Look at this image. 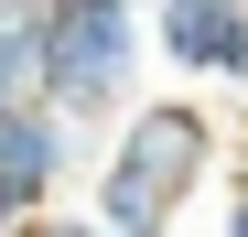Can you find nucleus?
<instances>
[{
	"label": "nucleus",
	"mask_w": 248,
	"mask_h": 237,
	"mask_svg": "<svg viewBox=\"0 0 248 237\" xmlns=\"http://www.w3.org/2000/svg\"><path fill=\"white\" fill-rule=\"evenodd\" d=\"M22 97H32V11L0 22V108H22Z\"/></svg>",
	"instance_id": "nucleus-5"
},
{
	"label": "nucleus",
	"mask_w": 248,
	"mask_h": 237,
	"mask_svg": "<svg viewBox=\"0 0 248 237\" xmlns=\"http://www.w3.org/2000/svg\"><path fill=\"white\" fill-rule=\"evenodd\" d=\"M140 65H151V22L140 11L32 0V97L65 108L76 130H119L140 108Z\"/></svg>",
	"instance_id": "nucleus-2"
},
{
	"label": "nucleus",
	"mask_w": 248,
	"mask_h": 237,
	"mask_svg": "<svg viewBox=\"0 0 248 237\" xmlns=\"http://www.w3.org/2000/svg\"><path fill=\"white\" fill-rule=\"evenodd\" d=\"M0 237H22V216H11V205H0Z\"/></svg>",
	"instance_id": "nucleus-9"
},
{
	"label": "nucleus",
	"mask_w": 248,
	"mask_h": 237,
	"mask_svg": "<svg viewBox=\"0 0 248 237\" xmlns=\"http://www.w3.org/2000/svg\"><path fill=\"white\" fill-rule=\"evenodd\" d=\"M22 237H108V226H97V216H87V205H54V216H32V226H22Z\"/></svg>",
	"instance_id": "nucleus-6"
},
{
	"label": "nucleus",
	"mask_w": 248,
	"mask_h": 237,
	"mask_svg": "<svg viewBox=\"0 0 248 237\" xmlns=\"http://www.w3.org/2000/svg\"><path fill=\"white\" fill-rule=\"evenodd\" d=\"M76 162H87V130H76L65 108H44V97L0 108V205H11L22 226L65 205V183H76Z\"/></svg>",
	"instance_id": "nucleus-4"
},
{
	"label": "nucleus",
	"mask_w": 248,
	"mask_h": 237,
	"mask_svg": "<svg viewBox=\"0 0 248 237\" xmlns=\"http://www.w3.org/2000/svg\"><path fill=\"white\" fill-rule=\"evenodd\" d=\"M216 237H248V151H237V173H227V216H216Z\"/></svg>",
	"instance_id": "nucleus-7"
},
{
	"label": "nucleus",
	"mask_w": 248,
	"mask_h": 237,
	"mask_svg": "<svg viewBox=\"0 0 248 237\" xmlns=\"http://www.w3.org/2000/svg\"><path fill=\"white\" fill-rule=\"evenodd\" d=\"M227 173V130L205 97H140L130 118L108 130L97 173H87V216L108 237H173L184 205Z\"/></svg>",
	"instance_id": "nucleus-1"
},
{
	"label": "nucleus",
	"mask_w": 248,
	"mask_h": 237,
	"mask_svg": "<svg viewBox=\"0 0 248 237\" xmlns=\"http://www.w3.org/2000/svg\"><path fill=\"white\" fill-rule=\"evenodd\" d=\"M151 65L248 108V0H151Z\"/></svg>",
	"instance_id": "nucleus-3"
},
{
	"label": "nucleus",
	"mask_w": 248,
	"mask_h": 237,
	"mask_svg": "<svg viewBox=\"0 0 248 237\" xmlns=\"http://www.w3.org/2000/svg\"><path fill=\"white\" fill-rule=\"evenodd\" d=\"M97 11H151V0H97Z\"/></svg>",
	"instance_id": "nucleus-8"
}]
</instances>
